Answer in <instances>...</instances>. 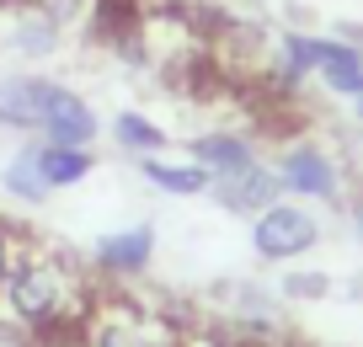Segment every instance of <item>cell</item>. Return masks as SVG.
<instances>
[{"label":"cell","mask_w":363,"mask_h":347,"mask_svg":"<svg viewBox=\"0 0 363 347\" xmlns=\"http://www.w3.org/2000/svg\"><path fill=\"white\" fill-rule=\"evenodd\" d=\"M0 192L11 203H22V209H43L48 198H54V187L43 182V171H38V145H16L11 160L0 166Z\"/></svg>","instance_id":"14"},{"label":"cell","mask_w":363,"mask_h":347,"mask_svg":"<svg viewBox=\"0 0 363 347\" xmlns=\"http://www.w3.org/2000/svg\"><path fill=\"white\" fill-rule=\"evenodd\" d=\"M342 214H347V230H352V246L363 251V182L358 187H347V198H342Z\"/></svg>","instance_id":"18"},{"label":"cell","mask_w":363,"mask_h":347,"mask_svg":"<svg viewBox=\"0 0 363 347\" xmlns=\"http://www.w3.org/2000/svg\"><path fill=\"white\" fill-rule=\"evenodd\" d=\"M315 86L331 101H352L363 91V43H347L337 33H320V59H315Z\"/></svg>","instance_id":"10"},{"label":"cell","mask_w":363,"mask_h":347,"mask_svg":"<svg viewBox=\"0 0 363 347\" xmlns=\"http://www.w3.org/2000/svg\"><path fill=\"white\" fill-rule=\"evenodd\" d=\"M208 198H214V203H219L225 214H235V219H251V214L272 209V203L284 198V182H278L272 160L262 155L257 166H246V171H235V177L214 182V187H208Z\"/></svg>","instance_id":"9"},{"label":"cell","mask_w":363,"mask_h":347,"mask_svg":"<svg viewBox=\"0 0 363 347\" xmlns=\"http://www.w3.org/2000/svg\"><path fill=\"white\" fill-rule=\"evenodd\" d=\"M65 27L54 22V16L33 11V6H22V0H11V16H6V48H11L16 59H54L59 48H65Z\"/></svg>","instance_id":"12"},{"label":"cell","mask_w":363,"mask_h":347,"mask_svg":"<svg viewBox=\"0 0 363 347\" xmlns=\"http://www.w3.org/2000/svg\"><path fill=\"white\" fill-rule=\"evenodd\" d=\"M352 118H358V128H363V91L352 97Z\"/></svg>","instance_id":"20"},{"label":"cell","mask_w":363,"mask_h":347,"mask_svg":"<svg viewBox=\"0 0 363 347\" xmlns=\"http://www.w3.org/2000/svg\"><path fill=\"white\" fill-rule=\"evenodd\" d=\"M182 326L166 310H150L134 299H107L91 304L86 326H80V347H177Z\"/></svg>","instance_id":"4"},{"label":"cell","mask_w":363,"mask_h":347,"mask_svg":"<svg viewBox=\"0 0 363 347\" xmlns=\"http://www.w3.org/2000/svg\"><path fill=\"white\" fill-rule=\"evenodd\" d=\"M16 246H22V236H16L11 224H0V289H6V272L16 262Z\"/></svg>","instance_id":"19"},{"label":"cell","mask_w":363,"mask_h":347,"mask_svg":"<svg viewBox=\"0 0 363 347\" xmlns=\"http://www.w3.org/2000/svg\"><path fill=\"white\" fill-rule=\"evenodd\" d=\"M272 171L284 182V198H299L310 209H342L347 198V166H342L337 150H326L320 139H289L278 155H272Z\"/></svg>","instance_id":"3"},{"label":"cell","mask_w":363,"mask_h":347,"mask_svg":"<svg viewBox=\"0 0 363 347\" xmlns=\"http://www.w3.org/2000/svg\"><path fill=\"white\" fill-rule=\"evenodd\" d=\"M22 6H33V11H43V16H54L59 27H86L91 16H96V6H102V0H22Z\"/></svg>","instance_id":"16"},{"label":"cell","mask_w":363,"mask_h":347,"mask_svg":"<svg viewBox=\"0 0 363 347\" xmlns=\"http://www.w3.org/2000/svg\"><path fill=\"white\" fill-rule=\"evenodd\" d=\"M160 257V230L150 219L118 224V230H102L91 241V272L107 283H139Z\"/></svg>","instance_id":"5"},{"label":"cell","mask_w":363,"mask_h":347,"mask_svg":"<svg viewBox=\"0 0 363 347\" xmlns=\"http://www.w3.org/2000/svg\"><path fill=\"white\" fill-rule=\"evenodd\" d=\"M187 155H193L214 182H225V177H235V171L257 166L262 145H257V134H246V128H203V134L187 139Z\"/></svg>","instance_id":"8"},{"label":"cell","mask_w":363,"mask_h":347,"mask_svg":"<svg viewBox=\"0 0 363 347\" xmlns=\"http://www.w3.org/2000/svg\"><path fill=\"white\" fill-rule=\"evenodd\" d=\"M38 171H43V182H48L54 192H69V187H80V182L96 171V150L48 145V139H38Z\"/></svg>","instance_id":"15"},{"label":"cell","mask_w":363,"mask_h":347,"mask_svg":"<svg viewBox=\"0 0 363 347\" xmlns=\"http://www.w3.org/2000/svg\"><path fill=\"white\" fill-rule=\"evenodd\" d=\"M107 134H113V145L123 150L128 160L166 155L171 150V128L160 123V118H150V112H139V107H118L113 123H107Z\"/></svg>","instance_id":"13"},{"label":"cell","mask_w":363,"mask_h":347,"mask_svg":"<svg viewBox=\"0 0 363 347\" xmlns=\"http://www.w3.org/2000/svg\"><path fill=\"white\" fill-rule=\"evenodd\" d=\"M91 278L59 246L22 241L0 289V315L27 336H75L91 315Z\"/></svg>","instance_id":"1"},{"label":"cell","mask_w":363,"mask_h":347,"mask_svg":"<svg viewBox=\"0 0 363 347\" xmlns=\"http://www.w3.org/2000/svg\"><path fill=\"white\" fill-rule=\"evenodd\" d=\"M139 177H145L150 192H160V198H208V187H214V177H208L203 166H198L193 155H145L134 160Z\"/></svg>","instance_id":"11"},{"label":"cell","mask_w":363,"mask_h":347,"mask_svg":"<svg viewBox=\"0 0 363 347\" xmlns=\"http://www.w3.org/2000/svg\"><path fill=\"white\" fill-rule=\"evenodd\" d=\"M102 112L91 107V97H80L75 86H65V80H54V91H48V107H43V128H38V139H48V145H80V150H96V139H102Z\"/></svg>","instance_id":"6"},{"label":"cell","mask_w":363,"mask_h":347,"mask_svg":"<svg viewBox=\"0 0 363 347\" xmlns=\"http://www.w3.org/2000/svg\"><path fill=\"white\" fill-rule=\"evenodd\" d=\"M48 91H54V75H33V70L0 75V128H6V134H22V139H38Z\"/></svg>","instance_id":"7"},{"label":"cell","mask_w":363,"mask_h":347,"mask_svg":"<svg viewBox=\"0 0 363 347\" xmlns=\"http://www.w3.org/2000/svg\"><path fill=\"white\" fill-rule=\"evenodd\" d=\"M326 289H331V278H320L315 268H299L284 278V299H320Z\"/></svg>","instance_id":"17"},{"label":"cell","mask_w":363,"mask_h":347,"mask_svg":"<svg viewBox=\"0 0 363 347\" xmlns=\"http://www.w3.org/2000/svg\"><path fill=\"white\" fill-rule=\"evenodd\" d=\"M326 241V219L299 198H278L272 209L246 219V246L262 268H299Z\"/></svg>","instance_id":"2"}]
</instances>
